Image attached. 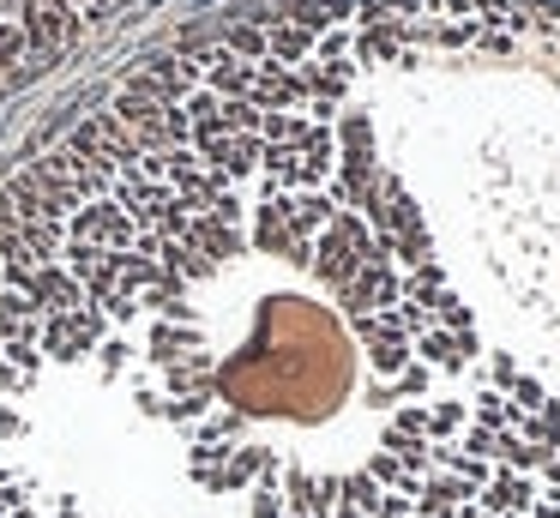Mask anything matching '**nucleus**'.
<instances>
[{
	"mask_svg": "<svg viewBox=\"0 0 560 518\" xmlns=\"http://www.w3.org/2000/svg\"><path fill=\"white\" fill-rule=\"evenodd\" d=\"M0 518H560V7L266 12L31 157Z\"/></svg>",
	"mask_w": 560,
	"mask_h": 518,
	"instance_id": "f257e3e1",
	"label": "nucleus"
},
{
	"mask_svg": "<svg viewBox=\"0 0 560 518\" xmlns=\"http://www.w3.org/2000/svg\"><path fill=\"white\" fill-rule=\"evenodd\" d=\"M115 7L121 0H0V84L31 67H49Z\"/></svg>",
	"mask_w": 560,
	"mask_h": 518,
	"instance_id": "f03ea898",
	"label": "nucleus"
}]
</instances>
